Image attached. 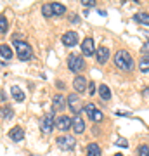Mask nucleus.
I'll use <instances>...</instances> for the list:
<instances>
[{
    "mask_svg": "<svg viewBox=\"0 0 149 156\" xmlns=\"http://www.w3.org/2000/svg\"><path fill=\"white\" fill-rule=\"evenodd\" d=\"M113 61H115V64L122 71H132L133 69V59L132 56H130V52H127V50H118L115 54V57H113Z\"/></svg>",
    "mask_w": 149,
    "mask_h": 156,
    "instance_id": "1",
    "label": "nucleus"
},
{
    "mask_svg": "<svg viewBox=\"0 0 149 156\" xmlns=\"http://www.w3.org/2000/svg\"><path fill=\"white\" fill-rule=\"evenodd\" d=\"M12 44H14L16 54H17V57H19L21 61H28V59H31V47H30V44L23 42V40H16V38H14Z\"/></svg>",
    "mask_w": 149,
    "mask_h": 156,
    "instance_id": "2",
    "label": "nucleus"
},
{
    "mask_svg": "<svg viewBox=\"0 0 149 156\" xmlns=\"http://www.w3.org/2000/svg\"><path fill=\"white\" fill-rule=\"evenodd\" d=\"M68 68L71 69L73 73H80L85 69V59L80 56H75V54H71V56L68 57Z\"/></svg>",
    "mask_w": 149,
    "mask_h": 156,
    "instance_id": "3",
    "label": "nucleus"
},
{
    "mask_svg": "<svg viewBox=\"0 0 149 156\" xmlns=\"http://www.w3.org/2000/svg\"><path fill=\"white\" fill-rule=\"evenodd\" d=\"M55 144H57V147L62 151H69L75 147V144H76V140H75V137H71V135H62V137H57L55 139Z\"/></svg>",
    "mask_w": 149,
    "mask_h": 156,
    "instance_id": "4",
    "label": "nucleus"
},
{
    "mask_svg": "<svg viewBox=\"0 0 149 156\" xmlns=\"http://www.w3.org/2000/svg\"><path fill=\"white\" fill-rule=\"evenodd\" d=\"M54 127H55L54 113H47V115L42 118V122H40V128H42V132H44V134H50Z\"/></svg>",
    "mask_w": 149,
    "mask_h": 156,
    "instance_id": "5",
    "label": "nucleus"
},
{
    "mask_svg": "<svg viewBox=\"0 0 149 156\" xmlns=\"http://www.w3.org/2000/svg\"><path fill=\"white\" fill-rule=\"evenodd\" d=\"M66 101H68V106H69L71 113H75V115H80V111H82V108H83L80 97H78L76 94H69Z\"/></svg>",
    "mask_w": 149,
    "mask_h": 156,
    "instance_id": "6",
    "label": "nucleus"
},
{
    "mask_svg": "<svg viewBox=\"0 0 149 156\" xmlns=\"http://www.w3.org/2000/svg\"><path fill=\"white\" fill-rule=\"evenodd\" d=\"M71 128H73L75 134H83L85 132V120L80 115H75L71 118Z\"/></svg>",
    "mask_w": 149,
    "mask_h": 156,
    "instance_id": "7",
    "label": "nucleus"
},
{
    "mask_svg": "<svg viewBox=\"0 0 149 156\" xmlns=\"http://www.w3.org/2000/svg\"><path fill=\"white\" fill-rule=\"evenodd\" d=\"M82 52H83V56H94L95 54V45H94V40L92 38H85L82 42Z\"/></svg>",
    "mask_w": 149,
    "mask_h": 156,
    "instance_id": "8",
    "label": "nucleus"
},
{
    "mask_svg": "<svg viewBox=\"0 0 149 156\" xmlns=\"http://www.w3.org/2000/svg\"><path fill=\"white\" fill-rule=\"evenodd\" d=\"M109 56H111V52L108 47H99V49L95 50V61L99 62V64H106Z\"/></svg>",
    "mask_w": 149,
    "mask_h": 156,
    "instance_id": "9",
    "label": "nucleus"
},
{
    "mask_svg": "<svg viewBox=\"0 0 149 156\" xmlns=\"http://www.w3.org/2000/svg\"><path fill=\"white\" fill-rule=\"evenodd\" d=\"M55 128L61 132H68L71 128V118L69 116H59L55 120Z\"/></svg>",
    "mask_w": 149,
    "mask_h": 156,
    "instance_id": "10",
    "label": "nucleus"
},
{
    "mask_svg": "<svg viewBox=\"0 0 149 156\" xmlns=\"http://www.w3.org/2000/svg\"><path fill=\"white\" fill-rule=\"evenodd\" d=\"M62 44L66 47H75L78 44V35L76 31H68V33L62 35Z\"/></svg>",
    "mask_w": 149,
    "mask_h": 156,
    "instance_id": "11",
    "label": "nucleus"
},
{
    "mask_svg": "<svg viewBox=\"0 0 149 156\" xmlns=\"http://www.w3.org/2000/svg\"><path fill=\"white\" fill-rule=\"evenodd\" d=\"M73 89L76 90L78 94L85 92V89H88V82L85 80V76H76L73 80Z\"/></svg>",
    "mask_w": 149,
    "mask_h": 156,
    "instance_id": "12",
    "label": "nucleus"
},
{
    "mask_svg": "<svg viewBox=\"0 0 149 156\" xmlns=\"http://www.w3.org/2000/svg\"><path fill=\"white\" fill-rule=\"evenodd\" d=\"M64 106H66V99L61 94L54 95V99H52V111H62Z\"/></svg>",
    "mask_w": 149,
    "mask_h": 156,
    "instance_id": "13",
    "label": "nucleus"
},
{
    "mask_svg": "<svg viewBox=\"0 0 149 156\" xmlns=\"http://www.w3.org/2000/svg\"><path fill=\"white\" fill-rule=\"evenodd\" d=\"M9 137H11L12 140H16V142H19V140L24 139V130H23L21 127H14L9 130Z\"/></svg>",
    "mask_w": 149,
    "mask_h": 156,
    "instance_id": "14",
    "label": "nucleus"
},
{
    "mask_svg": "<svg viewBox=\"0 0 149 156\" xmlns=\"http://www.w3.org/2000/svg\"><path fill=\"white\" fill-rule=\"evenodd\" d=\"M101 147L99 144H95V142H90V144L87 146V156H101Z\"/></svg>",
    "mask_w": 149,
    "mask_h": 156,
    "instance_id": "15",
    "label": "nucleus"
},
{
    "mask_svg": "<svg viewBox=\"0 0 149 156\" xmlns=\"http://www.w3.org/2000/svg\"><path fill=\"white\" fill-rule=\"evenodd\" d=\"M11 94H12V97L16 99V102H23V101H24V92H23L17 85H14L11 89Z\"/></svg>",
    "mask_w": 149,
    "mask_h": 156,
    "instance_id": "16",
    "label": "nucleus"
},
{
    "mask_svg": "<svg viewBox=\"0 0 149 156\" xmlns=\"http://www.w3.org/2000/svg\"><path fill=\"white\" fill-rule=\"evenodd\" d=\"M99 95H101V99H104V101H109L111 99V90L108 85H99Z\"/></svg>",
    "mask_w": 149,
    "mask_h": 156,
    "instance_id": "17",
    "label": "nucleus"
},
{
    "mask_svg": "<svg viewBox=\"0 0 149 156\" xmlns=\"http://www.w3.org/2000/svg\"><path fill=\"white\" fill-rule=\"evenodd\" d=\"M135 21L144 24V26H147L149 24V14L147 12H139V14H135Z\"/></svg>",
    "mask_w": 149,
    "mask_h": 156,
    "instance_id": "18",
    "label": "nucleus"
},
{
    "mask_svg": "<svg viewBox=\"0 0 149 156\" xmlns=\"http://www.w3.org/2000/svg\"><path fill=\"white\" fill-rule=\"evenodd\" d=\"M139 69L142 73H149V56L140 57V62H139Z\"/></svg>",
    "mask_w": 149,
    "mask_h": 156,
    "instance_id": "19",
    "label": "nucleus"
},
{
    "mask_svg": "<svg viewBox=\"0 0 149 156\" xmlns=\"http://www.w3.org/2000/svg\"><path fill=\"white\" fill-rule=\"evenodd\" d=\"M0 56L4 57V59H11L12 57V50H11V47L9 45H0Z\"/></svg>",
    "mask_w": 149,
    "mask_h": 156,
    "instance_id": "20",
    "label": "nucleus"
},
{
    "mask_svg": "<svg viewBox=\"0 0 149 156\" xmlns=\"http://www.w3.org/2000/svg\"><path fill=\"white\" fill-rule=\"evenodd\" d=\"M52 11H54V16H61V14H64V12H66V7L62 5V4L54 2V4H52Z\"/></svg>",
    "mask_w": 149,
    "mask_h": 156,
    "instance_id": "21",
    "label": "nucleus"
},
{
    "mask_svg": "<svg viewBox=\"0 0 149 156\" xmlns=\"http://www.w3.org/2000/svg\"><path fill=\"white\" fill-rule=\"evenodd\" d=\"M42 14H44L45 17H52V16H54L52 4H44V5H42Z\"/></svg>",
    "mask_w": 149,
    "mask_h": 156,
    "instance_id": "22",
    "label": "nucleus"
},
{
    "mask_svg": "<svg viewBox=\"0 0 149 156\" xmlns=\"http://www.w3.org/2000/svg\"><path fill=\"white\" fill-rule=\"evenodd\" d=\"M83 111L87 113V116H88V118H92V115H94L97 109H95V106L92 104V102H88V104H85V106H83Z\"/></svg>",
    "mask_w": 149,
    "mask_h": 156,
    "instance_id": "23",
    "label": "nucleus"
},
{
    "mask_svg": "<svg viewBox=\"0 0 149 156\" xmlns=\"http://www.w3.org/2000/svg\"><path fill=\"white\" fill-rule=\"evenodd\" d=\"M7 30H9V23L5 16H0V33H7Z\"/></svg>",
    "mask_w": 149,
    "mask_h": 156,
    "instance_id": "24",
    "label": "nucleus"
},
{
    "mask_svg": "<svg viewBox=\"0 0 149 156\" xmlns=\"http://www.w3.org/2000/svg\"><path fill=\"white\" fill-rule=\"evenodd\" d=\"M149 153V146L147 144H140L137 147V156H147Z\"/></svg>",
    "mask_w": 149,
    "mask_h": 156,
    "instance_id": "25",
    "label": "nucleus"
},
{
    "mask_svg": "<svg viewBox=\"0 0 149 156\" xmlns=\"http://www.w3.org/2000/svg\"><path fill=\"white\" fill-rule=\"evenodd\" d=\"M102 118H104V115H102V111H99V109H97V111L94 113V115H92V118H90V120H92V122H102Z\"/></svg>",
    "mask_w": 149,
    "mask_h": 156,
    "instance_id": "26",
    "label": "nucleus"
},
{
    "mask_svg": "<svg viewBox=\"0 0 149 156\" xmlns=\"http://www.w3.org/2000/svg\"><path fill=\"white\" fill-rule=\"evenodd\" d=\"M0 113H2V115H4V118H7V120H9V118H12V109H11V108H4Z\"/></svg>",
    "mask_w": 149,
    "mask_h": 156,
    "instance_id": "27",
    "label": "nucleus"
},
{
    "mask_svg": "<svg viewBox=\"0 0 149 156\" xmlns=\"http://www.w3.org/2000/svg\"><path fill=\"white\" fill-rule=\"evenodd\" d=\"M82 5L83 7H94L95 5V0H82Z\"/></svg>",
    "mask_w": 149,
    "mask_h": 156,
    "instance_id": "28",
    "label": "nucleus"
},
{
    "mask_svg": "<svg viewBox=\"0 0 149 156\" xmlns=\"http://www.w3.org/2000/svg\"><path fill=\"white\" fill-rule=\"evenodd\" d=\"M115 144H116V146H120V147H128V142H127L125 139H118Z\"/></svg>",
    "mask_w": 149,
    "mask_h": 156,
    "instance_id": "29",
    "label": "nucleus"
},
{
    "mask_svg": "<svg viewBox=\"0 0 149 156\" xmlns=\"http://www.w3.org/2000/svg\"><path fill=\"white\" fill-rule=\"evenodd\" d=\"M140 50H142V54H146V56H147V54H149V42H146V44L140 47Z\"/></svg>",
    "mask_w": 149,
    "mask_h": 156,
    "instance_id": "30",
    "label": "nucleus"
},
{
    "mask_svg": "<svg viewBox=\"0 0 149 156\" xmlns=\"http://www.w3.org/2000/svg\"><path fill=\"white\" fill-rule=\"evenodd\" d=\"M95 92V83H92V82H90V83H88V94L92 95Z\"/></svg>",
    "mask_w": 149,
    "mask_h": 156,
    "instance_id": "31",
    "label": "nucleus"
},
{
    "mask_svg": "<svg viewBox=\"0 0 149 156\" xmlns=\"http://www.w3.org/2000/svg\"><path fill=\"white\" fill-rule=\"evenodd\" d=\"M0 101H5V94L4 92H0Z\"/></svg>",
    "mask_w": 149,
    "mask_h": 156,
    "instance_id": "32",
    "label": "nucleus"
},
{
    "mask_svg": "<svg viewBox=\"0 0 149 156\" xmlns=\"http://www.w3.org/2000/svg\"><path fill=\"white\" fill-rule=\"evenodd\" d=\"M144 33H146V35H147V37H149V31H147V30H146V31H144Z\"/></svg>",
    "mask_w": 149,
    "mask_h": 156,
    "instance_id": "33",
    "label": "nucleus"
},
{
    "mask_svg": "<svg viewBox=\"0 0 149 156\" xmlns=\"http://www.w3.org/2000/svg\"><path fill=\"white\" fill-rule=\"evenodd\" d=\"M2 66H4V64H2V62H0V68H2Z\"/></svg>",
    "mask_w": 149,
    "mask_h": 156,
    "instance_id": "34",
    "label": "nucleus"
},
{
    "mask_svg": "<svg viewBox=\"0 0 149 156\" xmlns=\"http://www.w3.org/2000/svg\"><path fill=\"white\" fill-rule=\"evenodd\" d=\"M115 156H122V154H115Z\"/></svg>",
    "mask_w": 149,
    "mask_h": 156,
    "instance_id": "35",
    "label": "nucleus"
},
{
    "mask_svg": "<svg viewBox=\"0 0 149 156\" xmlns=\"http://www.w3.org/2000/svg\"><path fill=\"white\" fill-rule=\"evenodd\" d=\"M147 156H149V153H147Z\"/></svg>",
    "mask_w": 149,
    "mask_h": 156,
    "instance_id": "36",
    "label": "nucleus"
}]
</instances>
